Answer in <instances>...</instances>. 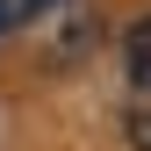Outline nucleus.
<instances>
[{
	"mask_svg": "<svg viewBox=\"0 0 151 151\" xmlns=\"http://www.w3.org/2000/svg\"><path fill=\"white\" fill-rule=\"evenodd\" d=\"M122 72H129L137 93H151V14H137V22L122 29Z\"/></svg>",
	"mask_w": 151,
	"mask_h": 151,
	"instance_id": "f257e3e1",
	"label": "nucleus"
},
{
	"mask_svg": "<svg viewBox=\"0 0 151 151\" xmlns=\"http://www.w3.org/2000/svg\"><path fill=\"white\" fill-rule=\"evenodd\" d=\"M122 137H129V151H151V108H129V115H122Z\"/></svg>",
	"mask_w": 151,
	"mask_h": 151,
	"instance_id": "f03ea898",
	"label": "nucleus"
},
{
	"mask_svg": "<svg viewBox=\"0 0 151 151\" xmlns=\"http://www.w3.org/2000/svg\"><path fill=\"white\" fill-rule=\"evenodd\" d=\"M0 29H7V0H0Z\"/></svg>",
	"mask_w": 151,
	"mask_h": 151,
	"instance_id": "7ed1b4c3",
	"label": "nucleus"
},
{
	"mask_svg": "<svg viewBox=\"0 0 151 151\" xmlns=\"http://www.w3.org/2000/svg\"><path fill=\"white\" fill-rule=\"evenodd\" d=\"M29 7H58V0H29Z\"/></svg>",
	"mask_w": 151,
	"mask_h": 151,
	"instance_id": "20e7f679",
	"label": "nucleus"
}]
</instances>
